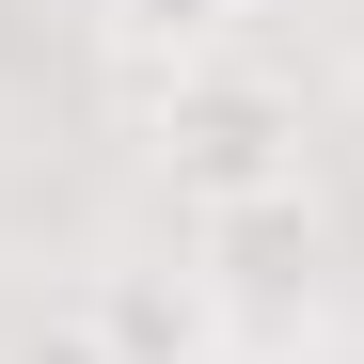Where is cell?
Wrapping results in <instances>:
<instances>
[{
	"mask_svg": "<svg viewBox=\"0 0 364 364\" xmlns=\"http://www.w3.org/2000/svg\"><path fill=\"white\" fill-rule=\"evenodd\" d=\"M143 159L206 206H254V191H301V95L269 64H237V48H206V64H174L143 80Z\"/></svg>",
	"mask_w": 364,
	"mask_h": 364,
	"instance_id": "obj_1",
	"label": "cell"
},
{
	"mask_svg": "<svg viewBox=\"0 0 364 364\" xmlns=\"http://www.w3.org/2000/svg\"><path fill=\"white\" fill-rule=\"evenodd\" d=\"M191 269H206L222 317H254V301H317V191L206 206V222H191Z\"/></svg>",
	"mask_w": 364,
	"mask_h": 364,
	"instance_id": "obj_2",
	"label": "cell"
},
{
	"mask_svg": "<svg viewBox=\"0 0 364 364\" xmlns=\"http://www.w3.org/2000/svg\"><path fill=\"white\" fill-rule=\"evenodd\" d=\"M80 317L111 333V364H206V348H237V317L206 301V269H111Z\"/></svg>",
	"mask_w": 364,
	"mask_h": 364,
	"instance_id": "obj_3",
	"label": "cell"
},
{
	"mask_svg": "<svg viewBox=\"0 0 364 364\" xmlns=\"http://www.w3.org/2000/svg\"><path fill=\"white\" fill-rule=\"evenodd\" d=\"M80 32L127 80H174V64H206V48H237V0H80Z\"/></svg>",
	"mask_w": 364,
	"mask_h": 364,
	"instance_id": "obj_4",
	"label": "cell"
},
{
	"mask_svg": "<svg viewBox=\"0 0 364 364\" xmlns=\"http://www.w3.org/2000/svg\"><path fill=\"white\" fill-rule=\"evenodd\" d=\"M0 364H111V333L64 301V317H16V333H0Z\"/></svg>",
	"mask_w": 364,
	"mask_h": 364,
	"instance_id": "obj_5",
	"label": "cell"
},
{
	"mask_svg": "<svg viewBox=\"0 0 364 364\" xmlns=\"http://www.w3.org/2000/svg\"><path fill=\"white\" fill-rule=\"evenodd\" d=\"M206 364H254V348H206Z\"/></svg>",
	"mask_w": 364,
	"mask_h": 364,
	"instance_id": "obj_6",
	"label": "cell"
}]
</instances>
